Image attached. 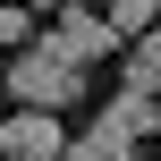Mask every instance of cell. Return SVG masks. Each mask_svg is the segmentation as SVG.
<instances>
[{"label": "cell", "mask_w": 161, "mask_h": 161, "mask_svg": "<svg viewBox=\"0 0 161 161\" xmlns=\"http://www.w3.org/2000/svg\"><path fill=\"white\" fill-rule=\"evenodd\" d=\"M0 85H8V102H17V110H51V119H59L76 93H85V76H76V68H68L51 42H25V51L0 68Z\"/></svg>", "instance_id": "1"}, {"label": "cell", "mask_w": 161, "mask_h": 161, "mask_svg": "<svg viewBox=\"0 0 161 161\" xmlns=\"http://www.w3.org/2000/svg\"><path fill=\"white\" fill-rule=\"evenodd\" d=\"M102 119H110V127H119L127 144H136V136H161V93H119V102H110Z\"/></svg>", "instance_id": "4"}, {"label": "cell", "mask_w": 161, "mask_h": 161, "mask_svg": "<svg viewBox=\"0 0 161 161\" xmlns=\"http://www.w3.org/2000/svg\"><path fill=\"white\" fill-rule=\"evenodd\" d=\"M59 161H127V136H119L110 119H93L85 136H68V144H59Z\"/></svg>", "instance_id": "5"}, {"label": "cell", "mask_w": 161, "mask_h": 161, "mask_svg": "<svg viewBox=\"0 0 161 161\" xmlns=\"http://www.w3.org/2000/svg\"><path fill=\"white\" fill-rule=\"evenodd\" d=\"M102 25H110L119 42H136V34H153V0H110V8H102Z\"/></svg>", "instance_id": "7"}, {"label": "cell", "mask_w": 161, "mask_h": 161, "mask_svg": "<svg viewBox=\"0 0 161 161\" xmlns=\"http://www.w3.org/2000/svg\"><path fill=\"white\" fill-rule=\"evenodd\" d=\"M0 119H8V85H0Z\"/></svg>", "instance_id": "10"}, {"label": "cell", "mask_w": 161, "mask_h": 161, "mask_svg": "<svg viewBox=\"0 0 161 161\" xmlns=\"http://www.w3.org/2000/svg\"><path fill=\"white\" fill-rule=\"evenodd\" d=\"M51 51H59L68 68H93V59H110V51H119V34H110V25H102V17L76 0V8H59V25H51Z\"/></svg>", "instance_id": "2"}, {"label": "cell", "mask_w": 161, "mask_h": 161, "mask_svg": "<svg viewBox=\"0 0 161 161\" xmlns=\"http://www.w3.org/2000/svg\"><path fill=\"white\" fill-rule=\"evenodd\" d=\"M59 144H68V127L51 110H8L0 119V161H59Z\"/></svg>", "instance_id": "3"}, {"label": "cell", "mask_w": 161, "mask_h": 161, "mask_svg": "<svg viewBox=\"0 0 161 161\" xmlns=\"http://www.w3.org/2000/svg\"><path fill=\"white\" fill-rule=\"evenodd\" d=\"M127 93H161V25L127 42Z\"/></svg>", "instance_id": "6"}, {"label": "cell", "mask_w": 161, "mask_h": 161, "mask_svg": "<svg viewBox=\"0 0 161 161\" xmlns=\"http://www.w3.org/2000/svg\"><path fill=\"white\" fill-rule=\"evenodd\" d=\"M17 8H59V0H17Z\"/></svg>", "instance_id": "9"}, {"label": "cell", "mask_w": 161, "mask_h": 161, "mask_svg": "<svg viewBox=\"0 0 161 161\" xmlns=\"http://www.w3.org/2000/svg\"><path fill=\"white\" fill-rule=\"evenodd\" d=\"M0 51H25V8L0 0Z\"/></svg>", "instance_id": "8"}, {"label": "cell", "mask_w": 161, "mask_h": 161, "mask_svg": "<svg viewBox=\"0 0 161 161\" xmlns=\"http://www.w3.org/2000/svg\"><path fill=\"white\" fill-rule=\"evenodd\" d=\"M153 25H161V0H153Z\"/></svg>", "instance_id": "11"}]
</instances>
